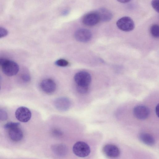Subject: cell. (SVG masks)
<instances>
[{"instance_id":"cell-15","label":"cell","mask_w":159,"mask_h":159,"mask_svg":"<svg viewBox=\"0 0 159 159\" xmlns=\"http://www.w3.org/2000/svg\"><path fill=\"white\" fill-rule=\"evenodd\" d=\"M52 150L55 154L60 156L66 154L67 152V149L66 146L61 144L54 145L52 147Z\"/></svg>"},{"instance_id":"cell-4","label":"cell","mask_w":159,"mask_h":159,"mask_svg":"<svg viewBox=\"0 0 159 159\" xmlns=\"http://www.w3.org/2000/svg\"><path fill=\"white\" fill-rule=\"evenodd\" d=\"M116 25L120 30L125 31H130L134 28V24L129 17L124 16L119 19L116 22Z\"/></svg>"},{"instance_id":"cell-13","label":"cell","mask_w":159,"mask_h":159,"mask_svg":"<svg viewBox=\"0 0 159 159\" xmlns=\"http://www.w3.org/2000/svg\"><path fill=\"white\" fill-rule=\"evenodd\" d=\"M97 12L99 15L100 21L104 22L109 21L112 18V15L111 12L106 8H101Z\"/></svg>"},{"instance_id":"cell-24","label":"cell","mask_w":159,"mask_h":159,"mask_svg":"<svg viewBox=\"0 0 159 159\" xmlns=\"http://www.w3.org/2000/svg\"><path fill=\"white\" fill-rule=\"evenodd\" d=\"M53 133L55 134H56L57 135H60L61 134V132L59 130L57 129H55L53 131Z\"/></svg>"},{"instance_id":"cell-5","label":"cell","mask_w":159,"mask_h":159,"mask_svg":"<svg viewBox=\"0 0 159 159\" xmlns=\"http://www.w3.org/2000/svg\"><path fill=\"white\" fill-rule=\"evenodd\" d=\"M16 119L20 122H26L28 121L31 117V112L27 107H20L16 110L15 113Z\"/></svg>"},{"instance_id":"cell-14","label":"cell","mask_w":159,"mask_h":159,"mask_svg":"<svg viewBox=\"0 0 159 159\" xmlns=\"http://www.w3.org/2000/svg\"><path fill=\"white\" fill-rule=\"evenodd\" d=\"M139 138L140 140L145 144L152 146L155 143V140L151 134L146 133H141L139 134Z\"/></svg>"},{"instance_id":"cell-25","label":"cell","mask_w":159,"mask_h":159,"mask_svg":"<svg viewBox=\"0 0 159 159\" xmlns=\"http://www.w3.org/2000/svg\"><path fill=\"white\" fill-rule=\"evenodd\" d=\"M159 104H158L156 106L155 108V112L156 115L158 116H159Z\"/></svg>"},{"instance_id":"cell-10","label":"cell","mask_w":159,"mask_h":159,"mask_svg":"<svg viewBox=\"0 0 159 159\" xmlns=\"http://www.w3.org/2000/svg\"><path fill=\"white\" fill-rule=\"evenodd\" d=\"M75 37L78 41L81 42H87L91 38L92 34L91 32L85 29H80L76 31Z\"/></svg>"},{"instance_id":"cell-3","label":"cell","mask_w":159,"mask_h":159,"mask_svg":"<svg viewBox=\"0 0 159 159\" xmlns=\"http://www.w3.org/2000/svg\"><path fill=\"white\" fill-rule=\"evenodd\" d=\"M73 151L76 155L81 157L88 156L90 152L89 145L83 141H78L75 143L73 146Z\"/></svg>"},{"instance_id":"cell-6","label":"cell","mask_w":159,"mask_h":159,"mask_svg":"<svg viewBox=\"0 0 159 159\" xmlns=\"http://www.w3.org/2000/svg\"><path fill=\"white\" fill-rule=\"evenodd\" d=\"M40 86L42 90L48 94L54 93L56 89V84L52 79H45L42 80L40 83Z\"/></svg>"},{"instance_id":"cell-1","label":"cell","mask_w":159,"mask_h":159,"mask_svg":"<svg viewBox=\"0 0 159 159\" xmlns=\"http://www.w3.org/2000/svg\"><path fill=\"white\" fill-rule=\"evenodd\" d=\"M74 79L77 87L89 88L91 77L89 73L85 71H80L77 73Z\"/></svg>"},{"instance_id":"cell-23","label":"cell","mask_w":159,"mask_h":159,"mask_svg":"<svg viewBox=\"0 0 159 159\" xmlns=\"http://www.w3.org/2000/svg\"><path fill=\"white\" fill-rule=\"evenodd\" d=\"M22 79L25 82H28L30 80V76L28 74H24L22 76Z\"/></svg>"},{"instance_id":"cell-11","label":"cell","mask_w":159,"mask_h":159,"mask_svg":"<svg viewBox=\"0 0 159 159\" xmlns=\"http://www.w3.org/2000/svg\"><path fill=\"white\" fill-rule=\"evenodd\" d=\"M83 22L89 26H93L97 24L100 21L97 12H93L86 15L83 19Z\"/></svg>"},{"instance_id":"cell-18","label":"cell","mask_w":159,"mask_h":159,"mask_svg":"<svg viewBox=\"0 0 159 159\" xmlns=\"http://www.w3.org/2000/svg\"><path fill=\"white\" fill-rule=\"evenodd\" d=\"M55 63L57 66L61 67L66 66L69 64L67 60L64 59H59L56 61Z\"/></svg>"},{"instance_id":"cell-2","label":"cell","mask_w":159,"mask_h":159,"mask_svg":"<svg viewBox=\"0 0 159 159\" xmlns=\"http://www.w3.org/2000/svg\"><path fill=\"white\" fill-rule=\"evenodd\" d=\"M3 73L8 76H12L16 75L19 70V66L15 61L6 59L1 66Z\"/></svg>"},{"instance_id":"cell-9","label":"cell","mask_w":159,"mask_h":159,"mask_svg":"<svg viewBox=\"0 0 159 159\" xmlns=\"http://www.w3.org/2000/svg\"><path fill=\"white\" fill-rule=\"evenodd\" d=\"M70 104L69 99L65 97L58 98L54 101V105L56 108L61 111L67 110L70 107Z\"/></svg>"},{"instance_id":"cell-16","label":"cell","mask_w":159,"mask_h":159,"mask_svg":"<svg viewBox=\"0 0 159 159\" xmlns=\"http://www.w3.org/2000/svg\"><path fill=\"white\" fill-rule=\"evenodd\" d=\"M150 32L152 35L155 38H158L159 36V28L157 24H154L150 27Z\"/></svg>"},{"instance_id":"cell-12","label":"cell","mask_w":159,"mask_h":159,"mask_svg":"<svg viewBox=\"0 0 159 159\" xmlns=\"http://www.w3.org/2000/svg\"><path fill=\"white\" fill-rule=\"evenodd\" d=\"M8 130L9 137L12 140L17 142L22 139L23 136V133L19 127Z\"/></svg>"},{"instance_id":"cell-17","label":"cell","mask_w":159,"mask_h":159,"mask_svg":"<svg viewBox=\"0 0 159 159\" xmlns=\"http://www.w3.org/2000/svg\"><path fill=\"white\" fill-rule=\"evenodd\" d=\"M20 124L19 122H9L5 124L4 126L5 129H9L19 127Z\"/></svg>"},{"instance_id":"cell-27","label":"cell","mask_w":159,"mask_h":159,"mask_svg":"<svg viewBox=\"0 0 159 159\" xmlns=\"http://www.w3.org/2000/svg\"></svg>"},{"instance_id":"cell-22","label":"cell","mask_w":159,"mask_h":159,"mask_svg":"<svg viewBox=\"0 0 159 159\" xmlns=\"http://www.w3.org/2000/svg\"><path fill=\"white\" fill-rule=\"evenodd\" d=\"M78 91L80 93L84 94L88 91L89 88L77 87Z\"/></svg>"},{"instance_id":"cell-21","label":"cell","mask_w":159,"mask_h":159,"mask_svg":"<svg viewBox=\"0 0 159 159\" xmlns=\"http://www.w3.org/2000/svg\"><path fill=\"white\" fill-rule=\"evenodd\" d=\"M152 6L154 9L157 12H159V1L153 0L152 2Z\"/></svg>"},{"instance_id":"cell-20","label":"cell","mask_w":159,"mask_h":159,"mask_svg":"<svg viewBox=\"0 0 159 159\" xmlns=\"http://www.w3.org/2000/svg\"><path fill=\"white\" fill-rule=\"evenodd\" d=\"M8 34V31L5 28L0 27V38L7 36Z\"/></svg>"},{"instance_id":"cell-26","label":"cell","mask_w":159,"mask_h":159,"mask_svg":"<svg viewBox=\"0 0 159 159\" xmlns=\"http://www.w3.org/2000/svg\"><path fill=\"white\" fill-rule=\"evenodd\" d=\"M118 2H120L121 3H126L130 1L129 0H119L118 1Z\"/></svg>"},{"instance_id":"cell-19","label":"cell","mask_w":159,"mask_h":159,"mask_svg":"<svg viewBox=\"0 0 159 159\" xmlns=\"http://www.w3.org/2000/svg\"><path fill=\"white\" fill-rule=\"evenodd\" d=\"M8 117L7 112L4 110L0 109V120H6L7 119Z\"/></svg>"},{"instance_id":"cell-7","label":"cell","mask_w":159,"mask_h":159,"mask_svg":"<svg viewBox=\"0 0 159 159\" xmlns=\"http://www.w3.org/2000/svg\"><path fill=\"white\" fill-rule=\"evenodd\" d=\"M150 111L148 108L143 105H138L135 107L133 110V114L137 118L144 120L149 116Z\"/></svg>"},{"instance_id":"cell-8","label":"cell","mask_w":159,"mask_h":159,"mask_svg":"<svg viewBox=\"0 0 159 159\" xmlns=\"http://www.w3.org/2000/svg\"><path fill=\"white\" fill-rule=\"evenodd\" d=\"M102 151L106 156L110 158H117L120 153V150L117 147L112 144H107L105 145Z\"/></svg>"}]
</instances>
